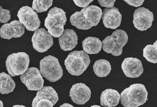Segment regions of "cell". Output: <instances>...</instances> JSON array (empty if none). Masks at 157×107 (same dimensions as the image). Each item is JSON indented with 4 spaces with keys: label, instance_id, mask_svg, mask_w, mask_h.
Instances as JSON below:
<instances>
[{
    "label": "cell",
    "instance_id": "cell-1",
    "mask_svg": "<svg viewBox=\"0 0 157 107\" xmlns=\"http://www.w3.org/2000/svg\"><path fill=\"white\" fill-rule=\"evenodd\" d=\"M102 14V10L99 7L91 5L72 14L70 17V22L78 29L87 30L98 25Z\"/></svg>",
    "mask_w": 157,
    "mask_h": 107
},
{
    "label": "cell",
    "instance_id": "cell-2",
    "mask_svg": "<svg viewBox=\"0 0 157 107\" xmlns=\"http://www.w3.org/2000/svg\"><path fill=\"white\" fill-rule=\"evenodd\" d=\"M148 92L143 84H133L123 90L120 94V101L125 107H138L146 102Z\"/></svg>",
    "mask_w": 157,
    "mask_h": 107
},
{
    "label": "cell",
    "instance_id": "cell-3",
    "mask_svg": "<svg viewBox=\"0 0 157 107\" xmlns=\"http://www.w3.org/2000/svg\"><path fill=\"white\" fill-rule=\"evenodd\" d=\"M90 61L89 55L84 51H74L69 53L64 64L70 74L78 76L86 70Z\"/></svg>",
    "mask_w": 157,
    "mask_h": 107
},
{
    "label": "cell",
    "instance_id": "cell-4",
    "mask_svg": "<svg viewBox=\"0 0 157 107\" xmlns=\"http://www.w3.org/2000/svg\"><path fill=\"white\" fill-rule=\"evenodd\" d=\"M65 12L62 9L54 7L48 11L44 21L48 32L53 37H59L63 33L67 21Z\"/></svg>",
    "mask_w": 157,
    "mask_h": 107
},
{
    "label": "cell",
    "instance_id": "cell-5",
    "mask_svg": "<svg viewBox=\"0 0 157 107\" xmlns=\"http://www.w3.org/2000/svg\"><path fill=\"white\" fill-rule=\"evenodd\" d=\"M127 33L122 29H117L111 35L106 36L101 42L104 51L117 56L122 52L123 48L128 40Z\"/></svg>",
    "mask_w": 157,
    "mask_h": 107
},
{
    "label": "cell",
    "instance_id": "cell-6",
    "mask_svg": "<svg viewBox=\"0 0 157 107\" xmlns=\"http://www.w3.org/2000/svg\"><path fill=\"white\" fill-rule=\"evenodd\" d=\"M41 75L50 82L60 79L63 75V70L58 59L51 55L45 56L40 62Z\"/></svg>",
    "mask_w": 157,
    "mask_h": 107
},
{
    "label": "cell",
    "instance_id": "cell-7",
    "mask_svg": "<svg viewBox=\"0 0 157 107\" xmlns=\"http://www.w3.org/2000/svg\"><path fill=\"white\" fill-rule=\"evenodd\" d=\"M29 62V56L26 53H13L9 55L6 59V70L12 77L21 75L28 68Z\"/></svg>",
    "mask_w": 157,
    "mask_h": 107
},
{
    "label": "cell",
    "instance_id": "cell-8",
    "mask_svg": "<svg viewBox=\"0 0 157 107\" xmlns=\"http://www.w3.org/2000/svg\"><path fill=\"white\" fill-rule=\"evenodd\" d=\"M59 100L57 93L51 86H43L38 90L32 103V107H52Z\"/></svg>",
    "mask_w": 157,
    "mask_h": 107
},
{
    "label": "cell",
    "instance_id": "cell-9",
    "mask_svg": "<svg viewBox=\"0 0 157 107\" xmlns=\"http://www.w3.org/2000/svg\"><path fill=\"white\" fill-rule=\"evenodd\" d=\"M17 16L20 22L29 31H35L40 26V21L36 12L29 6H25L21 8Z\"/></svg>",
    "mask_w": 157,
    "mask_h": 107
},
{
    "label": "cell",
    "instance_id": "cell-10",
    "mask_svg": "<svg viewBox=\"0 0 157 107\" xmlns=\"http://www.w3.org/2000/svg\"><path fill=\"white\" fill-rule=\"evenodd\" d=\"M22 83L29 90L37 91L43 86L44 80L39 70L35 67H31L20 76Z\"/></svg>",
    "mask_w": 157,
    "mask_h": 107
},
{
    "label": "cell",
    "instance_id": "cell-11",
    "mask_svg": "<svg viewBox=\"0 0 157 107\" xmlns=\"http://www.w3.org/2000/svg\"><path fill=\"white\" fill-rule=\"evenodd\" d=\"M33 48L39 52L48 51L53 44L52 36L44 28H40L35 31L32 38Z\"/></svg>",
    "mask_w": 157,
    "mask_h": 107
},
{
    "label": "cell",
    "instance_id": "cell-12",
    "mask_svg": "<svg viewBox=\"0 0 157 107\" xmlns=\"http://www.w3.org/2000/svg\"><path fill=\"white\" fill-rule=\"evenodd\" d=\"M154 20L153 13L144 7L136 9L133 14L132 21L134 26L142 31L151 27Z\"/></svg>",
    "mask_w": 157,
    "mask_h": 107
},
{
    "label": "cell",
    "instance_id": "cell-13",
    "mask_svg": "<svg viewBox=\"0 0 157 107\" xmlns=\"http://www.w3.org/2000/svg\"><path fill=\"white\" fill-rule=\"evenodd\" d=\"M91 91L89 88L82 83L72 85L69 92V96L73 102L78 105H84L91 97Z\"/></svg>",
    "mask_w": 157,
    "mask_h": 107
},
{
    "label": "cell",
    "instance_id": "cell-14",
    "mask_svg": "<svg viewBox=\"0 0 157 107\" xmlns=\"http://www.w3.org/2000/svg\"><path fill=\"white\" fill-rule=\"evenodd\" d=\"M121 67L124 75L129 78H138L144 71L141 61L136 58H125L122 63Z\"/></svg>",
    "mask_w": 157,
    "mask_h": 107
},
{
    "label": "cell",
    "instance_id": "cell-15",
    "mask_svg": "<svg viewBox=\"0 0 157 107\" xmlns=\"http://www.w3.org/2000/svg\"><path fill=\"white\" fill-rule=\"evenodd\" d=\"M25 27L19 21L14 20L3 25L0 29V37L10 40L21 37L25 33Z\"/></svg>",
    "mask_w": 157,
    "mask_h": 107
},
{
    "label": "cell",
    "instance_id": "cell-16",
    "mask_svg": "<svg viewBox=\"0 0 157 107\" xmlns=\"http://www.w3.org/2000/svg\"><path fill=\"white\" fill-rule=\"evenodd\" d=\"M101 18L105 26L112 29H115L121 23L122 15L118 9L113 6L105 8L102 12Z\"/></svg>",
    "mask_w": 157,
    "mask_h": 107
},
{
    "label": "cell",
    "instance_id": "cell-17",
    "mask_svg": "<svg viewBox=\"0 0 157 107\" xmlns=\"http://www.w3.org/2000/svg\"><path fill=\"white\" fill-rule=\"evenodd\" d=\"M59 44L61 49L63 51H71L78 44V36L72 29L64 30L62 34L59 37Z\"/></svg>",
    "mask_w": 157,
    "mask_h": 107
},
{
    "label": "cell",
    "instance_id": "cell-18",
    "mask_svg": "<svg viewBox=\"0 0 157 107\" xmlns=\"http://www.w3.org/2000/svg\"><path fill=\"white\" fill-rule=\"evenodd\" d=\"M120 94L117 90L107 89L103 91L100 97L101 105L105 107H113L119 103Z\"/></svg>",
    "mask_w": 157,
    "mask_h": 107
},
{
    "label": "cell",
    "instance_id": "cell-19",
    "mask_svg": "<svg viewBox=\"0 0 157 107\" xmlns=\"http://www.w3.org/2000/svg\"><path fill=\"white\" fill-rule=\"evenodd\" d=\"M83 51L90 54L98 53L101 50L102 42L99 38L89 36L86 37L82 42Z\"/></svg>",
    "mask_w": 157,
    "mask_h": 107
},
{
    "label": "cell",
    "instance_id": "cell-20",
    "mask_svg": "<svg viewBox=\"0 0 157 107\" xmlns=\"http://www.w3.org/2000/svg\"><path fill=\"white\" fill-rule=\"evenodd\" d=\"M16 86L10 75L4 72L0 73V93L7 94L13 91Z\"/></svg>",
    "mask_w": 157,
    "mask_h": 107
},
{
    "label": "cell",
    "instance_id": "cell-21",
    "mask_svg": "<svg viewBox=\"0 0 157 107\" xmlns=\"http://www.w3.org/2000/svg\"><path fill=\"white\" fill-rule=\"evenodd\" d=\"M93 67L95 75L99 77L107 76L111 70L110 63L108 61L102 59L96 60Z\"/></svg>",
    "mask_w": 157,
    "mask_h": 107
},
{
    "label": "cell",
    "instance_id": "cell-22",
    "mask_svg": "<svg viewBox=\"0 0 157 107\" xmlns=\"http://www.w3.org/2000/svg\"><path fill=\"white\" fill-rule=\"evenodd\" d=\"M157 40L153 44L147 45L143 49V56L148 61L153 63H157Z\"/></svg>",
    "mask_w": 157,
    "mask_h": 107
},
{
    "label": "cell",
    "instance_id": "cell-23",
    "mask_svg": "<svg viewBox=\"0 0 157 107\" xmlns=\"http://www.w3.org/2000/svg\"><path fill=\"white\" fill-rule=\"evenodd\" d=\"M53 0H33L32 8L37 13L46 11L52 5Z\"/></svg>",
    "mask_w": 157,
    "mask_h": 107
},
{
    "label": "cell",
    "instance_id": "cell-24",
    "mask_svg": "<svg viewBox=\"0 0 157 107\" xmlns=\"http://www.w3.org/2000/svg\"><path fill=\"white\" fill-rule=\"evenodd\" d=\"M11 15L10 10L3 9L0 6V22L7 23L10 19Z\"/></svg>",
    "mask_w": 157,
    "mask_h": 107
},
{
    "label": "cell",
    "instance_id": "cell-25",
    "mask_svg": "<svg viewBox=\"0 0 157 107\" xmlns=\"http://www.w3.org/2000/svg\"><path fill=\"white\" fill-rule=\"evenodd\" d=\"M98 1L101 6L109 8L113 6L116 0H98Z\"/></svg>",
    "mask_w": 157,
    "mask_h": 107
},
{
    "label": "cell",
    "instance_id": "cell-26",
    "mask_svg": "<svg viewBox=\"0 0 157 107\" xmlns=\"http://www.w3.org/2000/svg\"><path fill=\"white\" fill-rule=\"evenodd\" d=\"M75 4L78 6L81 7H85L89 6V4L94 0H73Z\"/></svg>",
    "mask_w": 157,
    "mask_h": 107
},
{
    "label": "cell",
    "instance_id": "cell-27",
    "mask_svg": "<svg viewBox=\"0 0 157 107\" xmlns=\"http://www.w3.org/2000/svg\"><path fill=\"white\" fill-rule=\"evenodd\" d=\"M128 5L137 7L141 6L143 4L144 0H122Z\"/></svg>",
    "mask_w": 157,
    "mask_h": 107
},
{
    "label": "cell",
    "instance_id": "cell-28",
    "mask_svg": "<svg viewBox=\"0 0 157 107\" xmlns=\"http://www.w3.org/2000/svg\"><path fill=\"white\" fill-rule=\"evenodd\" d=\"M60 107H73L74 106L68 103H64L59 106Z\"/></svg>",
    "mask_w": 157,
    "mask_h": 107
},
{
    "label": "cell",
    "instance_id": "cell-29",
    "mask_svg": "<svg viewBox=\"0 0 157 107\" xmlns=\"http://www.w3.org/2000/svg\"><path fill=\"white\" fill-rule=\"evenodd\" d=\"M13 107H25V106L23 105H15L13 106Z\"/></svg>",
    "mask_w": 157,
    "mask_h": 107
},
{
    "label": "cell",
    "instance_id": "cell-30",
    "mask_svg": "<svg viewBox=\"0 0 157 107\" xmlns=\"http://www.w3.org/2000/svg\"><path fill=\"white\" fill-rule=\"evenodd\" d=\"M3 107V102L0 100V107Z\"/></svg>",
    "mask_w": 157,
    "mask_h": 107
},
{
    "label": "cell",
    "instance_id": "cell-31",
    "mask_svg": "<svg viewBox=\"0 0 157 107\" xmlns=\"http://www.w3.org/2000/svg\"><path fill=\"white\" fill-rule=\"evenodd\" d=\"M100 107L101 106L99 105H95L93 106H91V107Z\"/></svg>",
    "mask_w": 157,
    "mask_h": 107
}]
</instances>
